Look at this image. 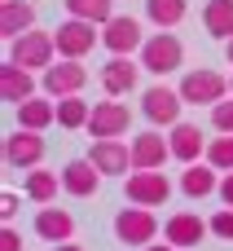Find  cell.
<instances>
[{
    "mask_svg": "<svg viewBox=\"0 0 233 251\" xmlns=\"http://www.w3.org/2000/svg\"><path fill=\"white\" fill-rule=\"evenodd\" d=\"M53 57H57V40H53V31H22L18 40H9V62H18V66H31V71H48L53 66Z\"/></svg>",
    "mask_w": 233,
    "mask_h": 251,
    "instance_id": "obj_1",
    "label": "cell"
},
{
    "mask_svg": "<svg viewBox=\"0 0 233 251\" xmlns=\"http://www.w3.org/2000/svg\"><path fill=\"white\" fill-rule=\"evenodd\" d=\"M181 62H185V44L172 31H159L141 44V66L150 75H172V71H181Z\"/></svg>",
    "mask_w": 233,
    "mask_h": 251,
    "instance_id": "obj_2",
    "label": "cell"
},
{
    "mask_svg": "<svg viewBox=\"0 0 233 251\" xmlns=\"http://www.w3.org/2000/svg\"><path fill=\"white\" fill-rule=\"evenodd\" d=\"M154 234H159L154 207L132 203V207H123V212L115 216V238H119L123 247H150V238H154Z\"/></svg>",
    "mask_w": 233,
    "mask_h": 251,
    "instance_id": "obj_3",
    "label": "cell"
},
{
    "mask_svg": "<svg viewBox=\"0 0 233 251\" xmlns=\"http://www.w3.org/2000/svg\"><path fill=\"white\" fill-rule=\"evenodd\" d=\"M53 40H57V57H88L93 53V44H101V31H97V22H84V18H66L57 31H53Z\"/></svg>",
    "mask_w": 233,
    "mask_h": 251,
    "instance_id": "obj_4",
    "label": "cell"
},
{
    "mask_svg": "<svg viewBox=\"0 0 233 251\" xmlns=\"http://www.w3.org/2000/svg\"><path fill=\"white\" fill-rule=\"evenodd\" d=\"M123 194H128V203L159 207V203H167V199H172V181L163 176V168H137V172L128 176Z\"/></svg>",
    "mask_w": 233,
    "mask_h": 251,
    "instance_id": "obj_5",
    "label": "cell"
},
{
    "mask_svg": "<svg viewBox=\"0 0 233 251\" xmlns=\"http://www.w3.org/2000/svg\"><path fill=\"white\" fill-rule=\"evenodd\" d=\"M181 97H185V106H216L229 97V79L220 71H189L181 79Z\"/></svg>",
    "mask_w": 233,
    "mask_h": 251,
    "instance_id": "obj_6",
    "label": "cell"
},
{
    "mask_svg": "<svg viewBox=\"0 0 233 251\" xmlns=\"http://www.w3.org/2000/svg\"><path fill=\"white\" fill-rule=\"evenodd\" d=\"M101 44H106L115 57L141 53V44H145V35H141V22H137V18H123V13H115L110 22H101Z\"/></svg>",
    "mask_w": 233,
    "mask_h": 251,
    "instance_id": "obj_7",
    "label": "cell"
},
{
    "mask_svg": "<svg viewBox=\"0 0 233 251\" xmlns=\"http://www.w3.org/2000/svg\"><path fill=\"white\" fill-rule=\"evenodd\" d=\"M181 106H185L181 88H163V84L145 88V97H141V110H145V119H150V124H159V128H172V124H181Z\"/></svg>",
    "mask_w": 233,
    "mask_h": 251,
    "instance_id": "obj_8",
    "label": "cell"
},
{
    "mask_svg": "<svg viewBox=\"0 0 233 251\" xmlns=\"http://www.w3.org/2000/svg\"><path fill=\"white\" fill-rule=\"evenodd\" d=\"M40 84H44V93H48V97H75V93L88 84V71H84L75 57H62V62H53V66L44 71V79H40Z\"/></svg>",
    "mask_w": 233,
    "mask_h": 251,
    "instance_id": "obj_9",
    "label": "cell"
},
{
    "mask_svg": "<svg viewBox=\"0 0 233 251\" xmlns=\"http://www.w3.org/2000/svg\"><path fill=\"white\" fill-rule=\"evenodd\" d=\"M128 128H132V110H128L119 97L97 101L93 115H88V132H93V137H119V132H128Z\"/></svg>",
    "mask_w": 233,
    "mask_h": 251,
    "instance_id": "obj_10",
    "label": "cell"
},
{
    "mask_svg": "<svg viewBox=\"0 0 233 251\" xmlns=\"http://www.w3.org/2000/svg\"><path fill=\"white\" fill-rule=\"evenodd\" d=\"M40 159H44V137L40 132H31V128H18V132H9L4 137V163L9 168H40Z\"/></svg>",
    "mask_w": 233,
    "mask_h": 251,
    "instance_id": "obj_11",
    "label": "cell"
},
{
    "mask_svg": "<svg viewBox=\"0 0 233 251\" xmlns=\"http://www.w3.org/2000/svg\"><path fill=\"white\" fill-rule=\"evenodd\" d=\"M88 159L97 163L101 176H128V168H132V146H123L119 137H97L93 150H88Z\"/></svg>",
    "mask_w": 233,
    "mask_h": 251,
    "instance_id": "obj_12",
    "label": "cell"
},
{
    "mask_svg": "<svg viewBox=\"0 0 233 251\" xmlns=\"http://www.w3.org/2000/svg\"><path fill=\"white\" fill-rule=\"evenodd\" d=\"M207 234H211V225H207L203 216H194V212H176V216H167V225H163V238H167L172 247H198Z\"/></svg>",
    "mask_w": 233,
    "mask_h": 251,
    "instance_id": "obj_13",
    "label": "cell"
},
{
    "mask_svg": "<svg viewBox=\"0 0 233 251\" xmlns=\"http://www.w3.org/2000/svg\"><path fill=\"white\" fill-rule=\"evenodd\" d=\"M97 185H101V172H97L93 159H70V163L62 168V190H66V194H75V199H93Z\"/></svg>",
    "mask_w": 233,
    "mask_h": 251,
    "instance_id": "obj_14",
    "label": "cell"
},
{
    "mask_svg": "<svg viewBox=\"0 0 233 251\" xmlns=\"http://www.w3.org/2000/svg\"><path fill=\"white\" fill-rule=\"evenodd\" d=\"M167 159H172V141H163V132L132 137V168H163Z\"/></svg>",
    "mask_w": 233,
    "mask_h": 251,
    "instance_id": "obj_15",
    "label": "cell"
},
{
    "mask_svg": "<svg viewBox=\"0 0 233 251\" xmlns=\"http://www.w3.org/2000/svg\"><path fill=\"white\" fill-rule=\"evenodd\" d=\"M0 97L4 101H26V97H35V75H31V66H18V62H4L0 66Z\"/></svg>",
    "mask_w": 233,
    "mask_h": 251,
    "instance_id": "obj_16",
    "label": "cell"
},
{
    "mask_svg": "<svg viewBox=\"0 0 233 251\" xmlns=\"http://www.w3.org/2000/svg\"><path fill=\"white\" fill-rule=\"evenodd\" d=\"M167 141H172V159L181 163H198V154H207V137L198 132V124H172Z\"/></svg>",
    "mask_w": 233,
    "mask_h": 251,
    "instance_id": "obj_17",
    "label": "cell"
},
{
    "mask_svg": "<svg viewBox=\"0 0 233 251\" xmlns=\"http://www.w3.org/2000/svg\"><path fill=\"white\" fill-rule=\"evenodd\" d=\"M35 234L44 238V243H70L75 238V216L70 212H62V207H40V216H35Z\"/></svg>",
    "mask_w": 233,
    "mask_h": 251,
    "instance_id": "obj_18",
    "label": "cell"
},
{
    "mask_svg": "<svg viewBox=\"0 0 233 251\" xmlns=\"http://www.w3.org/2000/svg\"><path fill=\"white\" fill-rule=\"evenodd\" d=\"M137 75H141V62L115 57V62H106V66H101V88H106L110 97H123V93H132V88H137Z\"/></svg>",
    "mask_w": 233,
    "mask_h": 251,
    "instance_id": "obj_19",
    "label": "cell"
},
{
    "mask_svg": "<svg viewBox=\"0 0 233 251\" xmlns=\"http://www.w3.org/2000/svg\"><path fill=\"white\" fill-rule=\"evenodd\" d=\"M35 26V9L26 4V0H4L0 4V35L4 40H18L22 31H31Z\"/></svg>",
    "mask_w": 233,
    "mask_h": 251,
    "instance_id": "obj_20",
    "label": "cell"
},
{
    "mask_svg": "<svg viewBox=\"0 0 233 251\" xmlns=\"http://www.w3.org/2000/svg\"><path fill=\"white\" fill-rule=\"evenodd\" d=\"M53 119H57V106H53L48 97H26V101H18V128L44 132Z\"/></svg>",
    "mask_w": 233,
    "mask_h": 251,
    "instance_id": "obj_21",
    "label": "cell"
},
{
    "mask_svg": "<svg viewBox=\"0 0 233 251\" xmlns=\"http://www.w3.org/2000/svg\"><path fill=\"white\" fill-rule=\"evenodd\" d=\"M216 172H220V168H211V163H207V168L189 163V168L181 172V190H185L189 199H207V194L220 190V176H216Z\"/></svg>",
    "mask_w": 233,
    "mask_h": 251,
    "instance_id": "obj_22",
    "label": "cell"
},
{
    "mask_svg": "<svg viewBox=\"0 0 233 251\" xmlns=\"http://www.w3.org/2000/svg\"><path fill=\"white\" fill-rule=\"evenodd\" d=\"M203 26H207V35H216V40H233V0H207Z\"/></svg>",
    "mask_w": 233,
    "mask_h": 251,
    "instance_id": "obj_23",
    "label": "cell"
},
{
    "mask_svg": "<svg viewBox=\"0 0 233 251\" xmlns=\"http://www.w3.org/2000/svg\"><path fill=\"white\" fill-rule=\"evenodd\" d=\"M57 185H62V176H53L48 168H31L26 172V199L31 203H57Z\"/></svg>",
    "mask_w": 233,
    "mask_h": 251,
    "instance_id": "obj_24",
    "label": "cell"
},
{
    "mask_svg": "<svg viewBox=\"0 0 233 251\" xmlns=\"http://www.w3.org/2000/svg\"><path fill=\"white\" fill-rule=\"evenodd\" d=\"M88 115H93V106L75 93V97H57V124L62 128H88Z\"/></svg>",
    "mask_w": 233,
    "mask_h": 251,
    "instance_id": "obj_25",
    "label": "cell"
},
{
    "mask_svg": "<svg viewBox=\"0 0 233 251\" xmlns=\"http://www.w3.org/2000/svg\"><path fill=\"white\" fill-rule=\"evenodd\" d=\"M66 13L101 26V22H110V18H115V0H66Z\"/></svg>",
    "mask_w": 233,
    "mask_h": 251,
    "instance_id": "obj_26",
    "label": "cell"
},
{
    "mask_svg": "<svg viewBox=\"0 0 233 251\" xmlns=\"http://www.w3.org/2000/svg\"><path fill=\"white\" fill-rule=\"evenodd\" d=\"M185 0H145V13H150V22L154 26H176L181 18H185Z\"/></svg>",
    "mask_w": 233,
    "mask_h": 251,
    "instance_id": "obj_27",
    "label": "cell"
},
{
    "mask_svg": "<svg viewBox=\"0 0 233 251\" xmlns=\"http://www.w3.org/2000/svg\"><path fill=\"white\" fill-rule=\"evenodd\" d=\"M207 163L220 172H233V132H220L216 141H207Z\"/></svg>",
    "mask_w": 233,
    "mask_h": 251,
    "instance_id": "obj_28",
    "label": "cell"
},
{
    "mask_svg": "<svg viewBox=\"0 0 233 251\" xmlns=\"http://www.w3.org/2000/svg\"><path fill=\"white\" fill-rule=\"evenodd\" d=\"M207 225H211V234H216L220 243H233V207H220Z\"/></svg>",
    "mask_w": 233,
    "mask_h": 251,
    "instance_id": "obj_29",
    "label": "cell"
},
{
    "mask_svg": "<svg viewBox=\"0 0 233 251\" xmlns=\"http://www.w3.org/2000/svg\"><path fill=\"white\" fill-rule=\"evenodd\" d=\"M211 128L216 132H233V97H225V101L211 106Z\"/></svg>",
    "mask_w": 233,
    "mask_h": 251,
    "instance_id": "obj_30",
    "label": "cell"
},
{
    "mask_svg": "<svg viewBox=\"0 0 233 251\" xmlns=\"http://www.w3.org/2000/svg\"><path fill=\"white\" fill-rule=\"evenodd\" d=\"M0 251H22V234H18L13 225H4V229H0Z\"/></svg>",
    "mask_w": 233,
    "mask_h": 251,
    "instance_id": "obj_31",
    "label": "cell"
},
{
    "mask_svg": "<svg viewBox=\"0 0 233 251\" xmlns=\"http://www.w3.org/2000/svg\"><path fill=\"white\" fill-rule=\"evenodd\" d=\"M0 216H4V225H13V216H18V194H4V199H0Z\"/></svg>",
    "mask_w": 233,
    "mask_h": 251,
    "instance_id": "obj_32",
    "label": "cell"
},
{
    "mask_svg": "<svg viewBox=\"0 0 233 251\" xmlns=\"http://www.w3.org/2000/svg\"><path fill=\"white\" fill-rule=\"evenodd\" d=\"M216 194H220V203H225V207H233V172L220 176V190H216Z\"/></svg>",
    "mask_w": 233,
    "mask_h": 251,
    "instance_id": "obj_33",
    "label": "cell"
},
{
    "mask_svg": "<svg viewBox=\"0 0 233 251\" xmlns=\"http://www.w3.org/2000/svg\"><path fill=\"white\" fill-rule=\"evenodd\" d=\"M141 251H181V247H172V243H150V247H141Z\"/></svg>",
    "mask_w": 233,
    "mask_h": 251,
    "instance_id": "obj_34",
    "label": "cell"
},
{
    "mask_svg": "<svg viewBox=\"0 0 233 251\" xmlns=\"http://www.w3.org/2000/svg\"><path fill=\"white\" fill-rule=\"evenodd\" d=\"M53 251H84V247H79V243H57Z\"/></svg>",
    "mask_w": 233,
    "mask_h": 251,
    "instance_id": "obj_35",
    "label": "cell"
},
{
    "mask_svg": "<svg viewBox=\"0 0 233 251\" xmlns=\"http://www.w3.org/2000/svg\"><path fill=\"white\" fill-rule=\"evenodd\" d=\"M225 44H229V62H233V40H225Z\"/></svg>",
    "mask_w": 233,
    "mask_h": 251,
    "instance_id": "obj_36",
    "label": "cell"
},
{
    "mask_svg": "<svg viewBox=\"0 0 233 251\" xmlns=\"http://www.w3.org/2000/svg\"><path fill=\"white\" fill-rule=\"evenodd\" d=\"M229 88H233V79H229Z\"/></svg>",
    "mask_w": 233,
    "mask_h": 251,
    "instance_id": "obj_37",
    "label": "cell"
}]
</instances>
